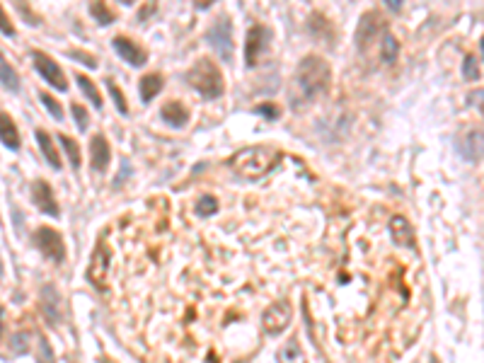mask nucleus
Masks as SVG:
<instances>
[{
  "instance_id": "obj_25",
  "label": "nucleus",
  "mask_w": 484,
  "mask_h": 363,
  "mask_svg": "<svg viewBox=\"0 0 484 363\" xmlns=\"http://www.w3.org/2000/svg\"><path fill=\"white\" fill-rule=\"evenodd\" d=\"M78 85H80L82 95L90 99V102H92L97 109H102V95L97 92V87H94L92 80H90V78H85V75H78Z\"/></svg>"
},
{
  "instance_id": "obj_1",
  "label": "nucleus",
  "mask_w": 484,
  "mask_h": 363,
  "mask_svg": "<svg viewBox=\"0 0 484 363\" xmlns=\"http://www.w3.org/2000/svg\"><path fill=\"white\" fill-rule=\"evenodd\" d=\"M332 83V70L329 63L320 56H305L298 63L296 78H293V102L296 104H308L312 99L329 90Z\"/></svg>"
},
{
  "instance_id": "obj_15",
  "label": "nucleus",
  "mask_w": 484,
  "mask_h": 363,
  "mask_svg": "<svg viewBox=\"0 0 484 363\" xmlns=\"http://www.w3.org/2000/svg\"><path fill=\"white\" fill-rule=\"evenodd\" d=\"M109 157H111V150H109L107 138L94 136L92 143H90V162H92V167L94 169H107Z\"/></svg>"
},
{
  "instance_id": "obj_22",
  "label": "nucleus",
  "mask_w": 484,
  "mask_h": 363,
  "mask_svg": "<svg viewBox=\"0 0 484 363\" xmlns=\"http://www.w3.org/2000/svg\"><path fill=\"white\" fill-rule=\"evenodd\" d=\"M0 83H3V87H8L10 92L20 90V75H17L15 68L10 66L8 61H5L3 54H0Z\"/></svg>"
},
{
  "instance_id": "obj_33",
  "label": "nucleus",
  "mask_w": 484,
  "mask_h": 363,
  "mask_svg": "<svg viewBox=\"0 0 484 363\" xmlns=\"http://www.w3.org/2000/svg\"><path fill=\"white\" fill-rule=\"evenodd\" d=\"M39 363H54V359H51L49 342H46V339L41 337V335H39Z\"/></svg>"
},
{
  "instance_id": "obj_21",
  "label": "nucleus",
  "mask_w": 484,
  "mask_h": 363,
  "mask_svg": "<svg viewBox=\"0 0 484 363\" xmlns=\"http://www.w3.org/2000/svg\"><path fill=\"white\" fill-rule=\"evenodd\" d=\"M160 90H163V78L158 73H150V75H145V78H141V99H143L145 104H148L150 99H155Z\"/></svg>"
},
{
  "instance_id": "obj_11",
  "label": "nucleus",
  "mask_w": 484,
  "mask_h": 363,
  "mask_svg": "<svg viewBox=\"0 0 484 363\" xmlns=\"http://www.w3.org/2000/svg\"><path fill=\"white\" fill-rule=\"evenodd\" d=\"M111 46H114L116 54H119L123 61H126L128 66H133V68L145 66V61H148V54H145L138 44L131 42V39H126V37H116L114 42H111Z\"/></svg>"
},
{
  "instance_id": "obj_29",
  "label": "nucleus",
  "mask_w": 484,
  "mask_h": 363,
  "mask_svg": "<svg viewBox=\"0 0 484 363\" xmlns=\"http://www.w3.org/2000/svg\"><path fill=\"white\" fill-rule=\"evenodd\" d=\"M41 102H44L46 112H49L51 116H54V119H58V121L63 119V109H61V104H58L56 99L49 95V92H41Z\"/></svg>"
},
{
  "instance_id": "obj_23",
  "label": "nucleus",
  "mask_w": 484,
  "mask_h": 363,
  "mask_svg": "<svg viewBox=\"0 0 484 363\" xmlns=\"http://www.w3.org/2000/svg\"><path fill=\"white\" fill-rule=\"evenodd\" d=\"M58 140L63 143V150H66V155H68V162L73 165V169H78L80 167V145H78V140L66 136V133H61Z\"/></svg>"
},
{
  "instance_id": "obj_9",
  "label": "nucleus",
  "mask_w": 484,
  "mask_h": 363,
  "mask_svg": "<svg viewBox=\"0 0 484 363\" xmlns=\"http://www.w3.org/2000/svg\"><path fill=\"white\" fill-rule=\"evenodd\" d=\"M267 42H269V29L267 27H262V25L250 27L247 39H245V63H247V68L257 66L259 56H262L264 49H267Z\"/></svg>"
},
{
  "instance_id": "obj_40",
  "label": "nucleus",
  "mask_w": 484,
  "mask_h": 363,
  "mask_svg": "<svg viewBox=\"0 0 484 363\" xmlns=\"http://www.w3.org/2000/svg\"><path fill=\"white\" fill-rule=\"evenodd\" d=\"M119 3H121V5H133L136 0H119Z\"/></svg>"
},
{
  "instance_id": "obj_2",
  "label": "nucleus",
  "mask_w": 484,
  "mask_h": 363,
  "mask_svg": "<svg viewBox=\"0 0 484 363\" xmlns=\"http://www.w3.org/2000/svg\"><path fill=\"white\" fill-rule=\"evenodd\" d=\"M281 162V153L269 145H255V148H245L230 160L235 172L245 179H262Z\"/></svg>"
},
{
  "instance_id": "obj_10",
  "label": "nucleus",
  "mask_w": 484,
  "mask_h": 363,
  "mask_svg": "<svg viewBox=\"0 0 484 363\" xmlns=\"http://www.w3.org/2000/svg\"><path fill=\"white\" fill-rule=\"evenodd\" d=\"M41 313L46 315L51 325H58L63 320V298L56 286H44L41 289Z\"/></svg>"
},
{
  "instance_id": "obj_19",
  "label": "nucleus",
  "mask_w": 484,
  "mask_h": 363,
  "mask_svg": "<svg viewBox=\"0 0 484 363\" xmlns=\"http://www.w3.org/2000/svg\"><path fill=\"white\" fill-rule=\"evenodd\" d=\"M37 140H39V148H41V155L49 160V165L54 169H61V157H58V150L54 145V140L46 131H37Z\"/></svg>"
},
{
  "instance_id": "obj_16",
  "label": "nucleus",
  "mask_w": 484,
  "mask_h": 363,
  "mask_svg": "<svg viewBox=\"0 0 484 363\" xmlns=\"http://www.w3.org/2000/svg\"><path fill=\"white\" fill-rule=\"evenodd\" d=\"M460 153L465 155V160L468 162H480L482 157V131L480 128H475V131H470L465 140L460 143Z\"/></svg>"
},
{
  "instance_id": "obj_17",
  "label": "nucleus",
  "mask_w": 484,
  "mask_h": 363,
  "mask_svg": "<svg viewBox=\"0 0 484 363\" xmlns=\"http://www.w3.org/2000/svg\"><path fill=\"white\" fill-rule=\"evenodd\" d=\"M160 114H163L165 124H170V126H175V128L187 126V121H189V112L185 109V104H182V102H167V104H163Z\"/></svg>"
},
{
  "instance_id": "obj_20",
  "label": "nucleus",
  "mask_w": 484,
  "mask_h": 363,
  "mask_svg": "<svg viewBox=\"0 0 484 363\" xmlns=\"http://www.w3.org/2000/svg\"><path fill=\"white\" fill-rule=\"evenodd\" d=\"M279 363H308L296 337H291L286 344H283V349L279 351Z\"/></svg>"
},
{
  "instance_id": "obj_13",
  "label": "nucleus",
  "mask_w": 484,
  "mask_h": 363,
  "mask_svg": "<svg viewBox=\"0 0 484 363\" xmlns=\"http://www.w3.org/2000/svg\"><path fill=\"white\" fill-rule=\"evenodd\" d=\"M380 25H383V20L375 13L363 15L361 20H358V29H356V46L368 49V44L373 42L378 37V32H380Z\"/></svg>"
},
{
  "instance_id": "obj_12",
  "label": "nucleus",
  "mask_w": 484,
  "mask_h": 363,
  "mask_svg": "<svg viewBox=\"0 0 484 363\" xmlns=\"http://www.w3.org/2000/svg\"><path fill=\"white\" fill-rule=\"evenodd\" d=\"M32 196H34V203H37V208L41 211V213L46 216H58V203L54 199V191H51V186L46 184L44 179H37L32 184Z\"/></svg>"
},
{
  "instance_id": "obj_3",
  "label": "nucleus",
  "mask_w": 484,
  "mask_h": 363,
  "mask_svg": "<svg viewBox=\"0 0 484 363\" xmlns=\"http://www.w3.org/2000/svg\"><path fill=\"white\" fill-rule=\"evenodd\" d=\"M187 83L194 87L206 99H218L226 90V80H223L221 68L216 66L211 58H199L187 73Z\"/></svg>"
},
{
  "instance_id": "obj_8",
  "label": "nucleus",
  "mask_w": 484,
  "mask_h": 363,
  "mask_svg": "<svg viewBox=\"0 0 484 363\" xmlns=\"http://www.w3.org/2000/svg\"><path fill=\"white\" fill-rule=\"evenodd\" d=\"M107 272H109V250L104 242H97L90 264H87V281H90L94 289L104 291L107 289Z\"/></svg>"
},
{
  "instance_id": "obj_42",
  "label": "nucleus",
  "mask_w": 484,
  "mask_h": 363,
  "mask_svg": "<svg viewBox=\"0 0 484 363\" xmlns=\"http://www.w3.org/2000/svg\"><path fill=\"white\" fill-rule=\"evenodd\" d=\"M0 277H3V264H0Z\"/></svg>"
},
{
  "instance_id": "obj_24",
  "label": "nucleus",
  "mask_w": 484,
  "mask_h": 363,
  "mask_svg": "<svg viewBox=\"0 0 484 363\" xmlns=\"http://www.w3.org/2000/svg\"><path fill=\"white\" fill-rule=\"evenodd\" d=\"M397 54H400V44L397 39L392 37V34H383V46H380V58L385 63H392L397 61Z\"/></svg>"
},
{
  "instance_id": "obj_5",
  "label": "nucleus",
  "mask_w": 484,
  "mask_h": 363,
  "mask_svg": "<svg viewBox=\"0 0 484 363\" xmlns=\"http://www.w3.org/2000/svg\"><path fill=\"white\" fill-rule=\"evenodd\" d=\"M34 245H37V250L46 257V259L56 262V264H61V262L66 259V245H63L61 233L54 230V228L41 225L39 230L34 233Z\"/></svg>"
},
{
  "instance_id": "obj_7",
  "label": "nucleus",
  "mask_w": 484,
  "mask_h": 363,
  "mask_svg": "<svg viewBox=\"0 0 484 363\" xmlns=\"http://www.w3.org/2000/svg\"><path fill=\"white\" fill-rule=\"evenodd\" d=\"M32 61H34V68H37V73L41 78L46 80L51 87H56V90L66 92L68 90V78L63 75L61 66L54 61V58H49L46 54H41V51H34L32 54Z\"/></svg>"
},
{
  "instance_id": "obj_31",
  "label": "nucleus",
  "mask_w": 484,
  "mask_h": 363,
  "mask_svg": "<svg viewBox=\"0 0 484 363\" xmlns=\"http://www.w3.org/2000/svg\"><path fill=\"white\" fill-rule=\"evenodd\" d=\"M0 32H3L5 37H10V39L15 37V27H13V22H10L8 13L3 10V5H0Z\"/></svg>"
},
{
  "instance_id": "obj_39",
  "label": "nucleus",
  "mask_w": 484,
  "mask_h": 363,
  "mask_svg": "<svg viewBox=\"0 0 484 363\" xmlns=\"http://www.w3.org/2000/svg\"><path fill=\"white\" fill-rule=\"evenodd\" d=\"M3 315H5V310L0 306V335H3Z\"/></svg>"
},
{
  "instance_id": "obj_27",
  "label": "nucleus",
  "mask_w": 484,
  "mask_h": 363,
  "mask_svg": "<svg viewBox=\"0 0 484 363\" xmlns=\"http://www.w3.org/2000/svg\"><path fill=\"white\" fill-rule=\"evenodd\" d=\"M463 75H465V80H480V75H482V70H480V56H475V54L465 56V61H463Z\"/></svg>"
},
{
  "instance_id": "obj_14",
  "label": "nucleus",
  "mask_w": 484,
  "mask_h": 363,
  "mask_svg": "<svg viewBox=\"0 0 484 363\" xmlns=\"http://www.w3.org/2000/svg\"><path fill=\"white\" fill-rule=\"evenodd\" d=\"M390 230H392V238L397 245H402V247H417L414 230H412L409 220L402 218V216H395V218L390 220Z\"/></svg>"
},
{
  "instance_id": "obj_36",
  "label": "nucleus",
  "mask_w": 484,
  "mask_h": 363,
  "mask_svg": "<svg viewBox=\"0 0 484 363\" xmlns=\"http://www.w3.org/2000/svg\"><path fill=\"white\" fill-rule=\"evenodd\" d=\"M214 3H216V0H194V5H197V8H202V10L211 8Z\"/></svg>"
},
{
  "instance_id": "obj_32",
  "label": "nucleus",
  "mask_w": 484,
  "mask_h": 363,
  "mask_svg": "<svg viewBox=\"0 0 484 363\" xmlns=\"http://www.w3.org/2000/svg\"><path fill=\"white\" fill-rule=\"evenodd\" d=\"M73 116H75V124H78L80 131H87V124H90V119H87V112L80 107V104H73Z\"/></svg>"
},
{
  "instance_id": "obj_30",
  "label": "nucleus",
  "mask_w": 484,
  "mask_h": 363,
  "mask_svg": "<svg viewBox=\"0 0 484 363\" xmlns=\"http://www.w3.org/2000/svg\"><path fill=\"white\" fill-rule=\"evenodd\" d=\"M107 90H109L111 99H114V104H116V109H119V114L126 116V114H128V104H126V99H123L121 90H119V87H116L114 83H111V80L107 83Z\"/></svg>"
},
{
  "instance_id": "obj_41",
  "label": "nucleus",
  "mask_w": 484,
  "mask_h": 363,
  "mask_svg": "<svg viewBox=\"0 0 484 363\" xmlns=\"http://www.w3.org/2000/svg\"><path fill=\"white\" fill-rule=\"evenodd\" d=\"M429 363H441V361H439V359H431Z\"/></svg>"
},
{
  "instance_id": "obj_26",
  "label": "nucleus",
  "mask_w": 484,
  "mask_h": 363,
  "mask_svg": "<svg viewBox=\"0 0 484 363\" xmlns=\"http://www.w3.org/2000/svg\"><path fill=\"white\" fill-rule=\"evenodd\" d=\"M90 15L99 22V25H104V27L114 22V13H111V10H107V5H104L102 0H94V3L90 5Z\"/></svg>"
},
{
  "instance_id": "obj_38",
  "label": "nucleus",
  "mask_w": 484,
  "mask_h": 363,
  "mask_svg": "<svg viewBox=\"0 0 484 363\" xmlns=\"http://www.w3.org/2000/svg\"><path fill=\"white\" fill-rule=\"evenodd\" d=\"M259 112H264L267 116H276V109L269 107V104H262V107H259Z\"/></svg>"
},
{
  "instance_id": "obj_37",
  "label": "nucleus",
  "mask_w": 484,
  "mask_h": 363,
  "mask_svg": "<svg viewBox=\"0 0 484 363\" xmlns=\"http://www.w3.org/2000/svg\"><path fill=\"white\" fill-rule=\"evenodd\" d=\"M402 3H405V0H385V5L390 10H400V8H402Z\"/></svg>"
},
{
  "instance_id": "obj_35",
  "label": "nucleus",
  "mask_w": 484,
  "mask_h": 363,
  "mask_svg": "<svg viewBox=\"0 0 484 363\" xmlns=\"http://www.w3.org/2000/svg\"><path fill=\"white\" fill-rule=\"evenodd\" d=\"M70 56L78 58V61H85V63H87V68H97V61H94L92 56H85V54H80V51H73Z\"/></svg>"
},
{
  "instance_id": "obj_34",
  "label": "nucleus",
  "mask_w": 484,
  "mask_h": 363,
  "mask_svg": "<svg viewBox=\"0 0 484 363\" xmlns=\"http://www.w3.org/2000/svg\"><path fill=\"white\" fill-rule=\"evenodd\" d=\"M13 351H17V354H27V351H29V337L27 335H17L13 339Z\"/></svg>"
},
{
  "instance_id": "obj_28",
  "label": "nucleus",
  "mask_w": 484,
  "mask_h": 363,
  "mask_svg": "<svg viewBox=\"0 0 484 363\" xmlns=\"http://www.w3.org/2000/svg\"><path fill=\"white\" fill-rule=\"evenodd\" d=\"M218 211V201L214 196H202L197 203V216H202V218H209V216H214Z\"/></svg>"
},
{
  "instance_id": "obj_18",
  "label": "nucleus",
  "mask_w": 484,
  "mask_h": 363,
  "mask_svg": "<svg viewBox=\"0 0 484 363\" xmlns=\"http://www.w3.org/2000/svg\"><path fill=\"white\" fill-rule=\"evenodd\" d=\"M0 140H3L10 150L20 148V131H17L15 121L5 112H0Z\"/></svg>"
},
{
  "instance_id": "obj_6",
  "label": "nucleus",
  "mask_w": 484,
  "mask_h": 363,
  "mask_svg": "<svg viewBox=\"0 0 484 363\" xmlns=\"http://www.w3.org/2000/svg\"><path fill=\"white\" fill-rule=\"evenodd\" d=\"M293 318V308L288 301H276L274 306H269L262 315V327L267 335H281Z\"/></svg>"
},
{
  "instance_id": "obj_4",
  "label": "nucleus",
  "mask_w": 484,
  "mask_h": 363,
  "mask_svg": "<svg viewBox=\"0 0 484 363\" xmlns=\"http://www.w3.org/2000/svg\"><path fill=\"white\" fill-rule=\"evenodd\" d=\"M206 42H209V46H214L216 54L226 63L233 61V27H230V17H218L209 32H206Z\"/></svg>"
}]
</instances>
